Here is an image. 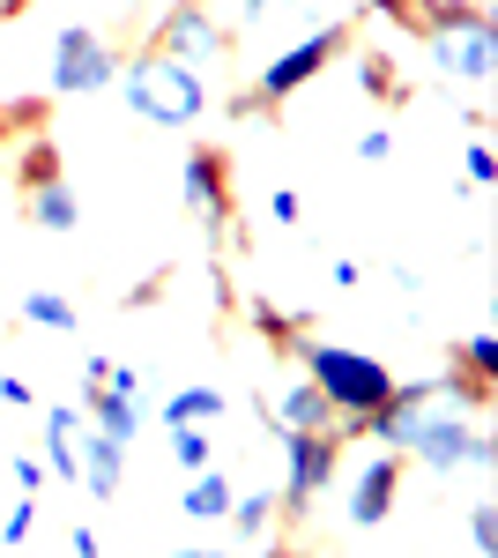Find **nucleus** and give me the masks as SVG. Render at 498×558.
Here are the masks:
<instances>
[{
  "label": "nucleus",
  "mask_w": 498,
  "mask_h": 558,
  "mask_svg": "<svg viewBox=\"0 0 498 558\" xmlns=\"http://www.w3.org/2000/svg\"><path fill=\"white\" fill-rule=\"evenodd\" d=\"M410 23L424 52L439 60V75H454V83H491L498 75V31L484 8H469V0H410Z\"/></svg>",
  "instance_id": "obj_1"
},
{
  "label": "nucleus",
  "mask_w": 498,
  "mask_h": 558,
  "mask_svg": "<svg viewBox=\"0 0 498 558\" xmlns=\"http://www.w3.org/2000/svg\"><path fill=\"white\" fill-rule=\"evenodd\" d=\"M112 83L126 89V112L134 120H149V128H194L208 112V83H202V68L194 60H171V52H134Z\"/></svg>",
  "instance_id": "obj_2"
},
{
  "label": "nucleus",
  "mask_w": 498,
  "mask_h": 558,
  "mask_svg": "<svg viewBox=\"0 0 498 558\" xmlns=\"http://www.w3.org/2000/svg\"><path fill=\"white\" fill-rule=\"evenodd\" d=\"M291 350L305 365V380L328 395L335 417H373L379 402L394 395V373L379 357H365V350H350V343H291Z\"/></svg>",
  "instance_id": "obj_3"
},
{
  "label": "nucleus",
  "mask_w": 498,
  "mask_h": 558,
  "mask_svg": "<svg viewBox=\"0 0 498 558\" xmlns=\"http://www.w3.org/2000/svg\"><path fill=\"white\" fill-rule=\"evenodd\" d=\"M410 462H424L432 476H461V470H491V432H484V410H454V402H439L432 395V410L416 417L410 447H402Z\"/></svg>",
  "instance_id": "obj_4"
},
{
  "label": "nucleus",
  "mask_w": 498,
  "mask_h": 558,
  "mask_svg": "<svg viewBox=\"0 0 498 558\" xmlns=\"http://www.w3.org/2000/svg\"><path fill=\"white\" fill-rule=\"evenodd\" d=\"M342 52H350V31H342V23H320V31H305L291 52H276V60L260 68V89H253V97H260V105H283V97H297L305 83H320Z\"/></svg>",
  "instance_id": "obj_5"
},
{
  "label": "nucleus",
  "mask_w": 498,
  "mask_h": 558,
  "mask_svg": "<svg viewBox=\"0 0 498 558\" xmlns=\"http://www.w3.org/2000/svg\"><path fill=\"white\" fill-rule=\"evenodd\" d=\"M402 476H410V454H402V447H379V454H365V462H357V476H350L342 521H350L357 536H373L379 521L394 514V499H402Z\"/></svg>",
  "instance_id": "obj_6"
},
{
  "label": "nucleus",
  "mask_w": 498,
  "mask_h": 558,
  "mask_svg": "<svg viewBox=\"0 0 498 558\" xmlns=\"http://www.w3.org/2000/svg\"><path fill=\"white\" fill-rule=\"evenodd\" d=\"M342 470V439L335 432H283V507H313Z\"/></svg>",
  "instance_id": "obj_7"
},
{
  "label": "nucleus",
  "mask_w": 498,
  "mask_h": 558,
  "mask_svg": "<svg viewBox=\"0 0 498 558\" xmlns=\"http://www.w3.org/2000/svg\"><path fill=\"white\" fill-rule=\"evenodd\" d=\"M112 75H120V60H112V45L97 38V31L75 23V31L52 38V89L60 97H89V89H105Z\"/></svg>",
  "instance_id": "obj_8"
},
{
  "label": "nucleus",
  "mask_w": 498,
  "mask_h": 558,
  "mask_svg": "<svg viewBox=\"0 0 498 558\" xmlns=\"http://www.w3.org/2000/svg\"><path fill=\"white\" fill-rule=\"evenodd\" d=\"M83 417L105 432V439L134 447V439H142V380H134L126 365H112L105 380H83Z\"/></svg>",
  "instance_id": "obj_9"
},
{
  "label": "nucleus",
  "mask_w": 498,
  "mask_h": 558,
  "mask_svg": "<svg viewBox=\"0 0 498 558\" xmlns=\"http://www.w3.org/2000/svg\"><path fill=\"white\" fill-rule=\"evenodd\" d=\"M179 194H186V209L202 216L208 231L223 239L231 231V157L223 149H186V165H179Z\"/></svg>",
  "instance_id": "obj_10"
},
{
  "label": "nucleus",
  "mask_w": 498,
  "mask_h": 558,
  "mask_svg": "<svg viewBox=\"0 0 498 558\" xmlns=\"http://www.w3.org/2000/svg\"><path fill=\"white\" fill-rule=\"evenodd\" d=\"M157 52H171V60H194V68H202V60H216V52H223V23L208 15L202 0H179L165 23H157Z\"/></svg>",
  "instance_id": "obj_11"
},
{
  "label": "nucleus",
  "mask_w": 498,
  "mask_h": 558,
  "mask_svg": "<svg viewBox=\"0 0 498 558\" xmlns=\"http://www.w3.org/2000/svg\"><path fill=\"white\" fill-rule=\"evenodd\" d=\"M75 484H83L89 499H112V492L126 484V447L89 425V432H83V454H75Z\"/></svg>",
  "instance_id": "obj_12"
},
{
  "label": "nucleus",
  "mask_w": 498,
  "mask_h": 558,
  "mask_svg": "<svg viewBox=\"0 0 498 558\" xmlns=\"http://www.w3.org/2000/svg\"><path fill=\"white\" fill-rule=\"evenodd\" d=\"M268 417L283 432H335V410H328V395L313 380H291V387H276V402H268Z\"/></svg>",
  "instance_id": "obj_13"
},
{
  "label": "nucleus",
  "mask_w": 498,
  "mask_h": 558,
  "mask_svg": "<svg viewBox=\"0 0 498 558\" xmlns=\"http://www.w3.org/2000/svg\"><path fill=\"white\" fill-rule=\"evenodd\" d=\"M83 432H89V417L75 410V402L45 417V476H68V484H75V454H83Z\"/></svg>",
  "instance_id": "obj_14"
},
{
  "label": "nucleus",
  "mask_w": 498,
  "mask_h": 558,
  "mask_svg": "<svg viewBox=\"0 0 498 558\" xmlns=\"http://www.w3.org/2000/svg\"><path fill=\"white\" fill-rule=\"evenodd\" d=\"M179 514L194 521V529H202V521H223V514H231V476L216 470V462H208V470H194V476H186V499H179Z\"/></svg>",
  "instance_id": "obj_15"
},
{
  "label": "nucleus",
  "mask_w": 498,
  "mask_h": 558,
  "mask_svg": "<svg viewBox=\"0 0 498 558\" xmlns=\"http://www.w3.org/2000/svg\"><path fill=\"white\" fill-rule=\"evenodd\" d=\"M31 223L52 231V239H68V231L83 223V209H75V194H68L60 179H45V186H31Z\"/></svg>",
  "instance_id": "obj_16"
},
{
  "label": "nucleus",
  "mask_w": 498,
  "mask_h": 558,
  "mask_svg": "<svg viewBox=\"0 0 498 558\" xmlns=\"http://www.w3.org/2000/svg\"><path fill=\"white\" fill-rule=\"evenodd\" d=\"M276 514H283V499H276V492H253V499H239V492H231V536H239V544H268V529H276Z\"/></svg>",
  "instance_id": "obj_17"
},
{
  "label": "nucleus",
  "mask_w": 498,
  "mask_h": 558,
  "mask_svg": "<svg viewBox=\"0 0 498 558\" xmlns=\"http://www.w3.org/2000/svg\"><path fill=\"white\" fill-rule=\"evenodd\" d=\"M216 417H223V395H216L208 380L179 387V395L165 402V425H216Z\"/></svg>",
  "instance_id": "obj_18"
},
{
  "label": "nucleus",
  "mask_w": 498,
  "mask_h": 558,
  "mask_svg": "<svg viewBox=\"0 0 498 558\" xmlns=\"http://www.w3.org/2000/svg\"><path fill=\"white\" fill-rule=\"evenodd\" d=\"M23 320H31V328H52V336H68L83 313L60 299V291H23Z\"/></svg>",
  "instance_id": "obj_19"
},
{
  "label": "nucleus",
  "mask_w": 498,
  "mask_h": 558,
  "mask_svg": "<svg viewBox=\"0 0 498 558\" xmlns=\"http://www.w3.org/2000/svg\"><path fill=\"white\" fill-rule=\"evenodd\" d=\"M171 462L194 476V470H208L216 462V447H208V425H171Z\"/></svg>",
  "instance_id": "obj_20"
},
{
  "label": "nucleus",
  "mask_w": 498,
  "mask_h": 558,
  "mask_svg": "<svg viewBox=\"0 0 498 558\" xmlns=\"http://www.w3.org/2000/svg\"><path fill=\"white\" fill-rule=\"evenodd\" d=\"M454 365H461V373H469V380L498 387V336H469V343L454 350Z\"/></svg>",
  "instance_id": "obj_21"
},
{
  "label": "nucleus",
  "mask_w": 498,
  "mask_h": 558,
  "mask_svg": "<svg viewBox=\"0 0 498 558\" xmlns=\"http://www.w3.org/2000/svg\"><path fill=\"white\" fill-rule=\"evenodd\" d=\"M253 328H260L268 343H283V350L297 343V320H291V313H283V305H268V299H253Z\"/></svg>",
  "instance_id": "obj_22"
},
{
  "label": "nucleus",
  "mask_w": 498,
  "mask_h": 558,
  "mask_svg": "<svg viewBox=\"0 0 498 558\" xmlns=\"http://www.w3.org/2000/svg\"><path fill=\"white\" fill-rule=\"evenodd\" d=\"M461 179H469L476 194H484V186H491V179H498V157H491V142H484V134H476V142L461 149Z\"/></svg>",
  "instance_id": "obj_23"
},
{
  "label": "nucleus",
  "mask_w": 498,
  "mask_h": 558,
  "mask_svg": "<svg viewBox=\"0 0 498 558\" xmlns=\"http://www.w3.org/2000/svg\"><path fill=\"white\" fill-rule=\"evenodd\" d=\"M357 75H365V97H394V89H402V75H394V60H387V52H365V60H357Z\"/></svg>",
  "instance_id": "obj_24"
},
{
  "label": "nucleus",
  "mask_w": 498,
  "mask_h": 558,
  "mask_svg": "<svg viewBox=\"0 0 498 558\" xmlns=\"http://www.w3.org/2000/svg\"><path fill=\"white\" fill-rule=\"evenodd\" d=\"M45 179H60V149H52V142H31V149H23V194L45 186Z\"/></svg>",
  "instance_id": "obj_25"
},
{
  "label": "nucleus",
  "mask_w": 498,
  "mask_h": 558,
  "mask_svg": "<svg viewBox=\"0 0 498 558\" xmlns=\"http://www.w3.org/2000/svg\"><path fill=\"white\" fill-rule=\"evenodd\" d=\"M469 544H476L484 558H498V507H491V499H484V507H469Z\"/></svg>",
  "instance_id": "obj_26"
},
{
  "label": "nucleus",
  "mask_w": 498,
  "mask_h": 558,
  "mask_svg": "<svg viewBox=\"0 0 498 558\" xmlns=\"http://www.w3.org/2000/svg\"><path fill=\"white\" fill-rule=\"evenodd\" d=\"M31 529H38V507H31V492L15 499V514L0 521V544H31Z\"/></svg>",
  "instance_id": "obj_27"
},
{
  "label": "nucleus",
  "mask_w": 498,
  "mask_h": 558,
  "mask_svg": "<svg viewBox=\"0 0 498 558\" xmlns=\"http://www.w3.org/2000/svg\"><path fill=\"white\" fill-rule=\"evenodd\" d=\"M31 402H38V387L23 380V373H8V380H0V410H31Z\"/></svg>",
  "instance_id": "obj_28"
},
{
  "label": "nucleus",
  "mask_w": 498,
  "mask_h": 558,
  "mask_svg": "<svg viewBox=\"0 0 498 558\" xmlns=\"http://www.w3.org/2000/svg\"><path fill=\"white\" fill-rule=\"evenodd\" d=\"M357 157H365V165H387V157H394V134H387V128H373L365 142H357Z\"/></svg>",
  "instance_id": "obj_29"
},
{
  "label": "nucleus",
  "mask_w": 498,
  "mask_h": 558,
  "mask_svg": "<svg viewBox=\"0 0 498 558\" xmlns=\"http://www.w3.org/2000/svg\"><path fill=\"white\" fill-rule=\"evenodd\" d=\"M268 223H283V231L297 223V194H291V186H276V194H268Z\"/></svg>",
  "instance_id": "obj_30"
},
{
  "label": "nucleus",
  "mask_w": 498,
  "mask_h": 558,
  "mask_svg": "<svg viewBox=\"0 0 498 558\" xmlns=\"http://www.w3.org/2000/svg\"><path fill=\"white\" fill-rule=\"evenodd\" d=\"M8 476H15L23 492H38V484H45V462H31V454H15V462H8Z\"/></svg>",
  "instance_id": "obj_31"
},
{
  "label": "nucleus",
  "mask_w": 498,
  "mask_h": 558,
  "mask_svg": "<svg viewBox=\"0 0 498 558\" xmlns=\"http://www.w3.org/2000/svg\"><path fill=\"white\" fill-rule=\"evenodd\" d=\"M328 283H335V291H357V283H365V268H357V260H335Z\"/></svg>",
  "instance_id": "obj_32"
},
{
  "label": "nucleus",
  "mask_w": 498,
  "mask_h": 558,
  "mask_svg": "<svg viewBox=\"0 0 498 558\" xmlns=\"http://www.w3.org/2000/svg\"><path fill=\"white\" fill-rule=\"evenodd\" d=\"M68 551H75V558L97 551V529H89V521H75V529H68Z\"/></svg>",
  "instance_id": "obj_33"
}]
</instances>
